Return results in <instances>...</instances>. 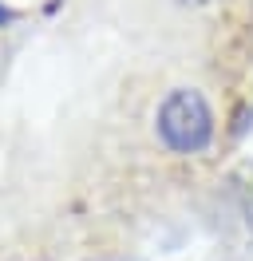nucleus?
<instances>
[{
	"mask_svg": "<svg viewBox=\"0 0 253 261\" xmlns=\"http://www.w3.org/2000/svg\"><path fill=\"white\" fill-rule=\"evenodd\" d=\"M12 20H16V12H12V8H8V4H4V0H0V28H8Z\"/></svg>",
	"mask_w": 253,
	"mask_h": 261,
	"instance_id": "obj_2",
	"label": "nucleus"
},
{
	"mask_svg": "<svg viewBox=\"0 0 253 261\" xmlns=\"http://www.w3.org/2000/svg\"><path fill=\"white\" fill-rule=\"evenodd\" d=\"M158 139L178 154H198L214 139V111L202 91L174 87L158 107Z\"/></svg>",
	"mask_w": 253,
	"mask_h": 261,
	"instance_id": "obj_1",
	"label": "nucleus"
}]
</instances>
